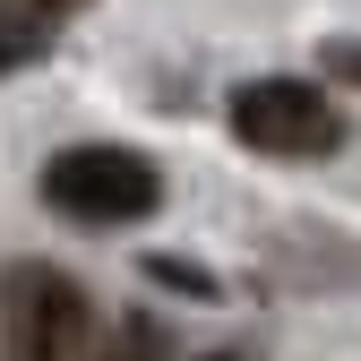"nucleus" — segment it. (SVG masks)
I'll use <instances>...</instances> for the list:
<instances>
[{"mask_svg":"<svg viewBox=\"0 0 361 361\" xmlns=\"http://www.w3.org/2000/svg\"><path fill=\"white\" fill-rule=\"evenodd\" d=\"M95 310L61 267H9L0 276V361H86Z\"/></svg>","mask_w":361,"mask_h":361,"instance_id":"nucleus-1","label":"nucleus"},{"mask_svg":"<svg viewBox=\"0 0 361 361\" xmlns=\"http://www.w3.org/2000/svg\"><path fill=\"white\" fill-rule=\"evenodd\" d=\"M43 198H52L69 224H138V215H155L164 180L129 147H69V155L43 164Z\"/></svg>","mask_w":361,"mask_h":361,"instance_id":"nucleus-2","label":"nucleus"},{"mask_svg":"<svg viewBox=\"0 0 361 361\" xmlns=\"http://www.w3.org/2000/svg\"><path fill=\"white\" fill-rule=\"evenodd\" d=\"M233 129L258 155H336L344 147V112L301 78H250L233 95Z\"/></svg>","mask_w":361,"mask_h":361,"instance_id":"nucleus-3","label":"nucleus"},{"mask_svg":"<svg viewBox=\"0 0 361 361\" xmlns=\"http://www.w3.org/2000/svg\"><path fill=\"white\" fill-rule=\"evenodd\" d=\"M26 61H43V18L0 9V78H9V69H26Z\"/></svg>","mask_w":361,"mask_h":361,"instance_id":"nucleus-4","label":"nucleus"},{"mask_svg":"<svg viewBox=\"0 0 361 361\" xmlns=\"http://www.w3.org/2000/svg\"><path fill=\"white\" fill-rule=\"evenodd\" d=\"M95 361H164V327H155V319H138V327H121V336H112V344H104Z\"/></svg>","mask_w":361,"mask_h":361,"instance_id":"nucleus-5","label":"nucleus"},{"mask_svg":"<svg viewBox=\"0 0 361 361\" xmlns=\"http://www.w3.org/2000/svg\"><path fill=\"white\" fill-rule=\"evenodd\" d=\"M327 69H336L344 86H361V43H327Z\"/></svg>","mask_w":361,"mask_h":361,"instance_id":"nucleus-6","label":"nucleus"},{"mask_svg":"<svg viewBox=\"0 0 361 361\" xmlns=\"http://www.w3.org/2000/svg\"><path fill=\"white\" fill-rule=\"evenodd\" d=\"M0 9H26V18H43V26H52V18H69V9H86V0H0Z\"/></svg>","mask_w":361,"mask_h":361,"instance_id":"nucleus-7","label":"nucleus"},{"mask_svg":"<svg viewBox=\"0 0 361 361\" xmlns=\"http://www.w3.org/2000/svg\"><path fill=\"white\" fill-rule=\"evenodd\" d=\"M207 361H241V353H207Z\"/></svg>","mask_w":361,"mask_h":361,"instance_id":"nucleus-8","label":"nucleus"}]
</instances>
